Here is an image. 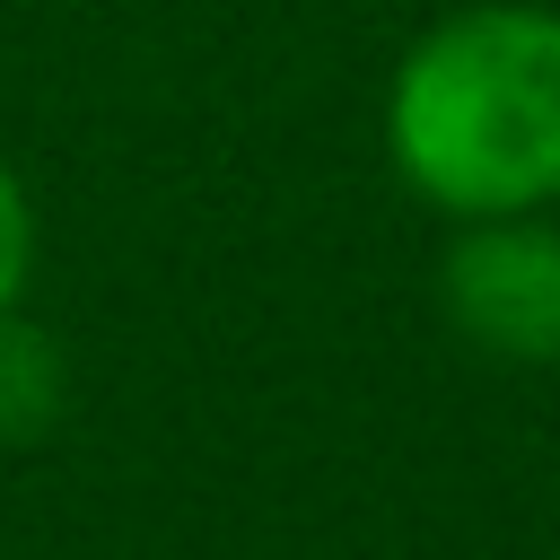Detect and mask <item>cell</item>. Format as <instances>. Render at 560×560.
<instances>
[{"instance_id": "obj_1", "label": "cell", "mask_w": 560, "mask_h": 560, "mask_svg": "<svg viewBox=\"0 0 560 560\" xmlns=\"http://www.w3.org/2000/svg\"><path fill=\"white\" fill-rule=\"evenodd\" d=\"M402 184L464 219H508L560 192V9L490 0L438 18L385 88Z\"/></svg>"}, {"instance_id": "obj_2", "label": "cell", "mask_w": 560, "mask_h": 560, "mask_svg": "<svg viewBox=\"0 0 560 560\" xmlns=\"http://www.w3.org/2000/svg\"><path fill=\"white\" fill-rule=\"evenodd\" d=\"M446 315L499 359H560V236L525 210L481 219L446 254Z\"/></svg>"}, {"instance_id": "obj_3", "label": "cell", "mask_w": 560, "mask_h": 560, "mask_svg": "<svg viewBox=\"0 0 560 560\" xmlns=\"http://www.w3.org/2000/svg\"><path fill=\"white\" fill-rule=\"evenodd\" d=\"M61 402V368H52V341L18 315H0V429L9 438H35Z\"/></svg>"}, {"instance_id": "obj_4", "label": "cell", "mask_w": 560, "mask_h": 560, "mask_svg": "<svg viewBox=\"0 0 560 560\" xmlns=\"http://www.w3.org/2000/svg\"><path fill=\"white\" fill-rule=\"evenodd\" d=\"M26 271H35V210H26V184L0 166V315H18Z\"/></svg>"}]
</instances>
